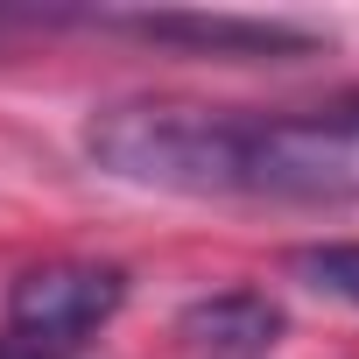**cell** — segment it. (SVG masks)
I'll list each match as a JSON object with an SVG mask.
<instances>
[{
  "label": "cell",
  "mask_w": 359,
  "mask_h": 359,
  "mask_svg": "<svg viewBox=\"0 0 359 359\" xmlns=\"http://www.w3.org/2000/svg\"><path fill=\"white\" fill-rule=\"evenodd\" d=\"M92 169L169 198L261 205H359V120L233 113L184 99H120L85 127Z\"/></svg>",
  "instance_id": "cell-1"
},
{
  "label": "cell",
  "mask_w": 359,
  "mask_h": 359,
  "mask_svg": "<svg viewBox=\"0 0 359 359\" xmlns=\"http://www.w3.org/2000/svg\"><path fill=\"white\" fill-rule=\"evenodd\" d=\"M127 303V275L113 261H50L29 268L0 303L8 359H78Z\"/></svg>",
  "instance_id": "cell-2"
},
{
  "label": "cell",
  "mask_w": 359,
  "mask_h": 359,
  "mask_svg": "<svg viewBox=\"0 0 359 359\" xmlns=\"http://www.w3.org/2000/svg\"><path fill=\"white\" fill-rule=\"evenodd\" d=\"M85 29H106V36H134V43H155V50H184V57H212V64H296V57H317L324 36L317 29H296V22H261V15H85Z\"/></svg>",
  "instance_id": "cell-3"
},
{
  "label": "cell",
  "mask_w": 359,
  "mask_h": 359,
  "mask_svg": "<svg viewBox=\"0 0 359 359\" xmlns=\"http://www.w3.org/2000/svg\"><path fill=\"white\" fill-rule=\"evenodd\" d=\"M176 338L191 359H268L282 345V303L261 289H219L176 310Z\"/></svg>",
  "instance_id": "cell-4"
},
{
  "label": "cell",
  "mask_w": 359,
  "mask_h": 359,
  "mask_svg": "<svg viewBox=\"0 0 359 359\" xmlns=\"http://www.w3.org/2000/svg\"><path fill=\"white\" fill-rule=\"evenodd\" d=\"M317 296H331V303H352L359 310V240H331V247H303L296 261H289Z\"/></svg>",
  "instance_id": "cell-5"
},
{
  "label": "cell",
  "mask_w": 359,
  "mask_h": 359,
  "mask_svg": "<svg viewBox=\"0 0 359 359\" xmlns=\"http://www.w3.org/2000/svg\"><path fill=\"white\" fill-rule=\"evenodd\" d=\"M345 120H359V99H345Z\"/></svg>",
  "instance_id": "cell-6"
}]
</instances>
